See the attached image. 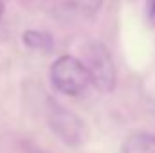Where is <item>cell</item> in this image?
<instances>
[{"mask_svg": "<svg viewBox=\"0 0 155 153\" xmlns=\"http://www.w3.org/2000/svg\"><path fill=\"white\" fill-rule=\"evenodd\" d=\"M49 124L54 130V133L71 146H79L85 141V124H83V121L79 117H76L74 114L60 108V106L51 108Z\"/></svg>", "mask_w": 155, "mask_h": 153, "instance_id": "obj_3", "label": "cell"}, {"mask_svg": "<svg viewBox=\"0 0 155 153\" xmlns=\"http://www.w3.org/2000/svg\"><path fill=\"white\" fill-rule=\"evenodd\" d=\"M54 88L67 96H79L90 86V76L83 61L74 56H61L51 67Z\"/></svg>", "mask_w": 155, "mask_h": 153, "instance_id": "obj_1", "label": "cell"}, {"mask_svg": "<svg viewBox=\"0 0 155 153\" xmlns=\"http://www.w3.org/2000/svg\"><path fill=\"white\" fill-rule=\"evenodd\" d=\"M0 16H2V2H0Z\"/></svg>", "mask_w": 155, "mask_h": 153, "instance_id": "obj_8", "label": "cell"}, {"mask_svg": "<svg viewBox=\"0 0 155 153\" xmlns=\"http://www.w3.org/2000/svg\"><path fill=\"white\" fill-rule=\"evenodd\" d=\"M24 43H25V47H29L33 50H51L54 45L52 36L47 33H41V31H25Z\"/></svg>", "mask_w": 155, "mask_h": 153, "instance_id": "obj_5", "label": "cell"}, {"mask_svg": "<svg viewBox=\"0 0 155 153\" xmlns=\"http://www.w3.org/2000/svg\"><path fill=\"white\" fill-rule=\"evenodd\" d=\"M90 85H94L97 90L108 94L116 86V67L110 52L101 43H92L87 50V63H85Z\"/></svg>", "mask_w": 155, "mask_h": 153, "instance_id": "obj_2", "label": "cell"}, {"mask_svg": "<svg viewBox=\"0 0 155 153\" xmlns=\"http://www.w3.org/2000/svg\"><path fill=\"white\" fill-rule=\"evenodd\" d=\"M121 153H155V133H134L121 144Z\"/></svg>", "mask_w": 155, "mask_h": 153, "instance_id": "obj_4", "label": "cell"}, {"mask_svg": "<svg viewBox=\"0 0 155 153\" xmlns=\"http://www.w3.org/2000/svg\"><path fill=\"white\" fill-rule=\"evenodd\" d=\"M27 153H45V151H41V150H38L36 146H33V148H29V151Z\"/></svg>", "mask_w": 155, "mask_h": 153, "instance_id": "obj_7", "label": "cell"}, {"mask_svg": "<svg viewBox=\"0 0 155 153\" xmlns=\"http://www.w3.org/2000/svg\"><path fill=\"white\" fill-rule=\"evenodd\" d=\"M148 20L152 22V25H155V0H148Z\"/></svg>", "mask_w": 155, "mask_h": 153, "instance_id": "obj_6", "label": "cell"}]
</instances>
